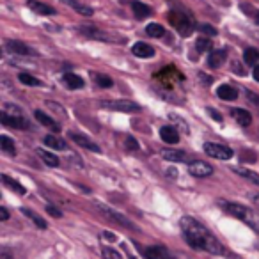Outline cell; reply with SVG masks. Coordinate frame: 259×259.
I'll return each instance as SVG.
<instances>
[{"mask_svg":"<svg viewBox=\"0 0 259 259\" xmlns=\"http://www.w3.org/2000/svg\"><path fill=\"white\" fill-rule=\"evenodd\" d=\"M217 96H219L220 100H224V101H234L238 98V89H234L233 85H227V83H224V85L217 87Z\"/></svg>","mask_w":259,"mask_h":259,"instance_id":"obj_17","label":"cell"},{"mask_svg":"<svg viewBox=\"0 0 259 259\" xmlns=\"http://www.w3.org/2000/svg\"><path fill=\"white\" fill-rule=\"evenodd\" d=\"M231 115H233V119L240 126H250L252 115H250V112L245 110V108H233V110H231Z\"/></svg>","mask_w":259,"mask_h":259,"instance_id":"obj_20","label":"cell"},{"mask_svg":"<svg viewBox=\"0 0 259 259\" xmlns=\"http://www.w3.org/2000/svg\"><path fill=\"white\" fill-rule=\"evenodd\" d=\"M162 156L169 162H187L188 156L185 151H178V149H162Z\"/></svg>","mask_w":259,"mask_h":259,"instance_id":"obj_23","label":"cell"},{"mask_svg":"<svg viewBox=\"0 0 259 259\" xmlns=\"http://www.w3.org/2000/svg\"><path fill=\"white\" fill-rule=\"evenodd\" d=\"M101 255H103V259H122L121 254H119L117 250H114V248H110V247L101 248Z\"/></svg>","mask_w":259,"mask_h":259,"instance_id":"obj_35","label":"cell"},{"mask_svg":"<svg viewBox=\"0 0 259 259\" xmlns=\"http://www.w3.org/2000/svg\"><path fill=\"white\" fill-rule=\"evenodd\" d=\"M169 22L176 27V30L181 34V36H190L194 32V22L188 18L185 13H178V11H172L169 15Z\"/></svg>","mask_w":259,"mask_h":259,"instance_id":"obj_5","label":"cell"},{"mask_svg":"<svg viewBox=\"0 0 259 259\" xmlns=\"http://www.w3.org/2000/svg\"><path fill=\"white\" fill-rule=\"evenodd\" d=\"M27 8L32 9L36 15H41V16H52L55 15V9L48 4H43L39 0H27Z\"/></svg>","mask_w":259,"mask_h":259,"instance_id":"obj_12","label":"cell"},{"mask_svg":"<svg viewBox=\"0 0 259 259\" xmlns=\"http://www.w3.org/2000/svg\"><path fill=\"white\" fill-rule=\"evenodd\" d=\"M43 142L48 146V148L55 149V151H66V149H68V144H66V141L55 137V135H47V137L43 139Z\"/></svg>","mask_w":259,"mask_h":259,"instance_id":"obj_24","label":"cell"},{"mask_svg":"<svg viewBox=\"0 0 259 259\" xmlns=\"http://www.w3.org/2000/svg\"><path fill=\"white\" fill-rule=\"evenodd\" d=\"M132 11H134L137 20H146L151 16V8L142 4V2H139V0H132Z\"/></svg>","mask_w":259,"mask_h":259,"instance_id":"obj_19","label":"cell"},{"mask_svg":"<svg viewBox=\"0 0 259 259\" xmlns=\"http://www.w3.org/2000/svg\"><path fill=\"white\" fill-rule=\"evenodd\" d=\"M68 137L71 139V141L75 142V144H78L80 148H85V149H89V151H93V153H100L101 151L100 146H98L96 142L91 141L89 137H85V135H82V134H76V132H69Z\"/></svg>","mask_w":259,"mask_h":259,"instance_id":"obj_11","label":"cell"},{"mask_svg":"<svg viewBox=\"0 0 259 259\" xmlns=\"http://www.w3.org/2000/svg\"><path fill=\"white\" fill-rule=\"evenodd\" d=\"M146 32L151 37H162L163 34H165V29H163L160 23H149V25L146 27Z\"/></svg>","mask_w":259,"mask_h":259,"instance_id":"obj_33","label":"cell"},{"mask_svg":"<svg viewBox=\"0 0 259 259\" xmlns=\"http://www.w3.org/2000/svg\"><path fill=\"white\" fill-rule=\"evenodd\" d=\"M142 255H144L146 259H170V254L165 250V247H156V245H153V247H148L142 250Z\"/></svg>","mask_w":259,"mask_h":259,"instance_id":"obj_13","label":"cell"},{"mask_svg":"<svg viewBox=\"0 0 259 259\" xmlns=\"http://www.w3.org/2000/svg\"><path fill=\"white\" fill-rule=\"evenodd\" d=\"M243 61H245V64H248V66H257V62H259V52L255 50V48H247L245 50V54H243Z\"/></svg>","mask_w":259,"mask_h":259,"instance_id":"obj_29","label":"cell"},{"mask_svg":"<svg viewBox=\"0 0 259 259\" xmlns=\"http://www.w3.org/2000/svg\"><path fill=\"white\" fill-rule=\"evenodd\" d=\"M34 117H36L43 126H47V128H50L52 132H55V134H59V132H61V126H59V122L54 121V119H52L50 115L45 114L43 110H36V112H34Z\"/></svg>","mask_w":259,"mask_h":259,"instance_id":"obj_14","label":"cell"},{"mask_svg":"<svg viewBox=\"0 0 259 259\" xmlns=\"http://www.w3.org/2000/svg\"><path fill=\"white\" fill-rule=\"evenodd\" d=\"M250 199H252V202L255 204V208L259 209V194H257V192H255V194H252V195H250Z\"/></svg>","mask_w":259,"mask_h":259,"instance_id":"obj_41","label":"cell"},{"mask_svg":"<svg viewBox=\"0 0 259 259\" xmlns=\"http://www.w3.org/2000/svg\"><path fill=\"white\" fill-rule=\"evenodd\" d=\"M93 78H94V82H96V85L98 87H101V89H110L112 85H114V80L110 78V76H107V75H98V73H94L93 75Z\"/></svg>","mask_w":259,"mask_h":259,"instance_id":"obj_31","label":"cell"},{"mask_svg":"<svg viewBox=\"0 0 259 259\" xmlns=\"http://www.w3.org/2000/svg\"><path fill=\"white\" fill-rule=\"evenodd\" d=\"M0 149H2L4 153H8V155H11V156L16 155L15 141H13L11 137H8V135H0Z\"/></svg>","mask_w":259,"mask_h":259,"instance_id":"obj_25","label":"cell"},{"mask_svg":"<svg viewBox=\"0 0 259 259\" xmlns=\"http://www.w3.org/2000/svg\"><path fill=\"white\" fill-rule=\"evenodd\" d=\"M195 50L197 52L211 50V41H209L208 37H201V39H197V43H195Z\"/></svg>","mask_w":259,"mask_h":259,"instance_id":"obj_34","label":"cell"},{"mask_svg":"<svg viewBox=\"0 0 259 259\" xmlns=\"http://www.w3.org/2000/svg\"><path fill=\"white\" fill-rule=\"evenodd\" d=\"M160 137H162V141L167 142V144H176V142H180V134L176 132L174 126H162V128H160Z\"/></svg>","mask_w":259,"mask_h":259,"instance_id":"obj_16","label":"cell"},{"mask_svg":"<svg viewBox=\"0 0 259 259\" xmlns=\"http://www.w3.org/2000/svg\"><path fill=\"white\" fill-rule=\"evenodd\" d=\"M220 206H222L229 215L240 219L241 222H245L248 227H252V229L259 233V213L257 211H254V209L247 208V206H243V204H238V202L222 201L220 202Z\"/></svg>","mask_w":259,"mask_h":259,"instance_id":"obj_2","label":"cell"},{"mask_svg":"<svg viewBox=\"0 0 259 259\" xmlns=\"http://www.w3.org/2000/svg\"><path fill=\"white\" fill-rule=\"evenodd\" d=\"M0 219H2V220L9 219V213H8V209H6V208H0Z\"/></svg>","mask_w":259,"mask_h":259,"instance_id":"obj_42","label":"cell"},{"mask_svg":"<svg viewBox=\"0 0 259 259\" xmlns=\"http://www.w3.org/2000/svg\"><path fill=\"white\" fill-rule=\"evenodd\" d=\"M66 6H69V8L73 9L75 13H78V15H82V16H93V8H89V6H85V4H82L80 0H62Z\"/></svg>","mask_w":259,"mask_h":259,"instance_id":"obj_21","label":"cell"},{"mask_svg":"<svg viewBox=\"0 0 259 259\" xmlns=\"http://www.w3.org/2000/svg\"><path fill=\"white\" fill-rule=\"evenodd\" d=\"M0 121L4 126H9V128H16V130H27L29 128V121L23 119L22 115H9L8 112H2L0 114Z\"/></svg>","mask_w":259,"mask_h":259,"instance_id":"obj_10","label":"cell"},{"mask_svg":"<svg viewBox=\"0 0 259 259\" xmlns=\"http://www.w3.org/2000/svg\"><path fill=\"white\" fill-rule=\"evenodd\" d=\"M181 231L187 240V243L195 250H204L209 254H224V247L201 222H197L192 217L181 219Z\"/></svg>","mask_w":259,"mask_h":259,"instance_id":"obj_1","label":"cell"},{"mask_svg":"<svg viewBox=\"0 0 259 259\" xmlns=\"http://www.w3.org/2000/svg\"><path fill=\"white\" fill-rule=\"evenodd\" d=\"M22 213L25 217H29L30 220H32L34 224H36L37 227H39V229H47V222H45L43 219H41L39 215H37V213H34L32 209H29V208H22Z\"/></svg>","mask_w":259,"mask_h":259,"instance_id":"obj_30","label":"cell"},{"mask_svg":"<svg viewBox=\"0 0 259 259\" xmlns=\"http://www.w3.org/2000/svg\"><path fill=\"white\" fill-rule=\"evenodd\" d=\"M98 209H100V211L103 213V215L107 217L108 220H112V222L119 224V226H122V227H128V229H137V227L134 226V222H130V220L126 219L124 215L117 213L115 209L108 208V206H105V204H98Z\"/></svg>","mask_w":259,"mask_h":259,"instance_id":"obj_7","label":"cell"},{"mask_svg":"<svg viewBox=\"0 0 259 259\" xmlns=\"http://www.w3.org/2000/svg\"><path fill=\"white\" fill-rule=\"evenodd\" d=\"M100 107L107 108V110H112V112H128V114L142 110L141 105L132 100H103V101H100Z\"/></svg>","mask_w":259,"mask_h":259,"instance_id":"obj_3","label":"cell"},{"mask_svg":"<svg viewBox=\"0 0 259 259\" xmlns=\"http://www.w3.org/2000/svg\"><path fill=\"white\" fill-rule=\"evenodd\" d=\"M78 32L82 36L91 37V39H96V41H103V43H119V41H115V36H112L110 32L94 25H78Z\"/></svg>","mask_w":259,"mask_h":259,"instance_id":"obj_4","label":"cell"},{"mask_svg":"<svg viewBox=\"0 0 259 259\" xmlns=\"http://www.w3.org/2000/svg\"><path fill=\"white\" fill-rule=\"evenodd\" d=\"M37 155H39V158L43 160L48 167H59V163H61V162H59V158H57V155H54V153H50V151L37 149Z\"/></svg>","mask_w":259,"mask_h":259,"instance_id":"obj_27","label":"cell"},{"mask_svg":"<svg viewBox=\"0 0 259 259\" xmlns=\"http://www.w3.org/2000/svg\"><path fill=\"white\" fill-rule=\"evenodd\" d=\"M130 259H135V257H130Z\"/></svg>","mask_w":259,"mask_h":259,"instance_id":"obj_46","label":"cell"},{"mask_svg":"<svg viewBox=\"0 0 259 259\" xmlns=\"http://www.w3.org/2000/svg\"><path fill=\"white\" fill-rule=\"evenodd\" d=\"M226 59H227L226 50H213L208 55V66L209 68H220L226 62Z\"/></svg>","mask_w":259,"mask_h":259,"instance_id":"obj_22","label":"cell"},{"mask_svg":"<svg viewBox=\"0 0 259 259\" xmlns=\"http://www.w3.org/2000/svg\"><path fill=\"white\" fill-rule=\"evenodd\" d=\"M103 236H105V238H108V240H112V241L115 240V236H114V234H110V233H108V231H105V233H103Z\"/></svg>","mask_w":259,"mask_h":259,"instance_id":"obj_44","label":"cell"},{"mask_svg":"<svg viewBox=\"0 0 259 259\" xmlns=\"http://www.w3.org/2000/svg\"><path fill=\"white\" fill-rule=\"evenodd\" d=\"M47 211L50 213L52 217H57V219H59V217H62V213L59 211L57 208H54V206H48V208H47Z\"/></svg>","mask_w":259,"mask_h":259,"instance_id":"obj_40","label":"cell"},{"mask_svg":"<svg viewBox=\"0 0 259 259\" xmlns=\"http://www.w3.org/2000/svg\"><path fill=\"white\" fill-rule=\"evenodd\" d=\"M62 82H64V85L71 91L83 89V85H85V82L82 80V76L75 75V73H66V75L62 76Z\"/></svg>","mask_w":259,"mask_h":259,"instance_id":"obj_15","label":"cell"},{"mask_svg":"<svg viewBox=\"0 0 259 259\" xmlns=\"http://www.w3.org/2000/svg\"><path fill=\"white\" fill-rule=\"evenodd\" d=\"M199 30H201L202 34H206V36H217V29L213 25H209V23H202V25H199Z\"/></svg>","mask_w":259,"mask_h":259,"instance_id":"obj_37","label":"cell"},{"mask_svg":"<svg viewBox=\"0 0 259 259\" xmlns=\"http://www.w3.org/2000/svg\"><path fill=\"white\" fill-rule=\"evenodd\" d=\"M124 148L128 149V151H139V142L135 141V137L128 135V137L124 139Z\"/></svg>","mask_w":259,"mask_h":259,"instance_id":"obj_36","label":"cell"},{"mask_svg":"<svg viewBox=\"0 0 259 259\" xmlns=\"http://www.w3.org/2000/svg\"><path fill=\"white\" fill-rule=\"evenodd\" d=\"M252 75H254V78H255V80H257V82H259V64H257V66H255V68H254V73H252Z\"/></svg>","mask_w":259,"mask_h":259,"instance_id":"obj_43","label":"cell"},{"mask_svg":"<svg viewBox=\"0 0 259 259\" xmlns=\"http://www.w3.org/2000/svg\"><path fill=\"white\" fill-rule=\"evenodd\" d=\"M18 80L23 83V85H29V87H41V85H43V82H41L39 78H36V76L29 75V73H20Z\"/></svg>","mask_w":259,"mask_h":259,"instance_id":"obj_28","label":"cell"},{"mask_svg":"<svg viewBox=\"0 0 259 259\" xmlns=\"http://www.w3.org/2000/svg\"><path fill=\"white\" fill-rule=\"evenodd\" d=\"M132 52H134V55H137V57H141V59H151L153 55H155V48L148 43H142V41L141 43H135Z\"/></svg>","mask_w":259,"mask_h":259,"instance_id":"obj_18","label":"cell"},{"mask_svg":"<svg viewBox=\"0 0 259 259\" xmlns=\"http://www.w3.org/2000/svg\"><path fill=\"white\" fill-rule=\"evenodd\" d=\"M188 172L194 178H208L213 174V167L204 160H192L188 163Z\"/></svg>","mask_w":259,"mask_h":259,"instance_id":"obj_8","label":"cell"},{"mask_svg":"<svg viewBox=\"0 0 259 259\" xmlns=\"http://www.w3.org/2000/svg\"><path fill=\"white\" fill-rule=\"evenodd\" d=\"M6 50L13 55H20V57H29V55L34 57V55H36V52H34L29 45L23 43V41H13V39L6 41Z\"/></svg>","mask_w":259,"mask_h":259,"instance_id":"obj_9","label":"cell"},{"mask_svg":"<svg viewBox=\"0 0 259 259\" xmlns=\"http://www.w3.org/2000/svg\"><path fill=\"white\" fill-rule=\"evenodd\" d=\"M234 172L240 174V176L245 178V180L252 181L255 187H259V174L257 172H254V170H250V169H234Z\"/></svg>","mask_w":259,"mask_h":259,"instance_id":"obj_32","label":"cell"},{"mask_svg":"<svg viewBox=\"0 0 259 259\" xmlns=\"http://www.w3.org/2000/svg\"><path fill=\"white\" fill-rule=\"evenodd\" d=\"M254 20H255V23L259 25V11H255V15H254Z\"/></svg>","mask_w":259,"mask_h":259,"instance_id":"obj_45","label":"cell"},{"mask_svg":"<svg viewBox=\"0 0 259 259\" xmlns=\"http://www.w3.org/2000/svg\"><path fill=\"white\" fill-rule=\"evenodd\" d=\"M208 114L211 115V117L215 119L217 122H222V115H220L219 112L215 110V108H211V107H209V108H208Z\"/></svg>","mask_w":259,"mask_h":259,"instance_id":"obj_39","label":"cell"},{"mask_svg":"<svg viewBox=\"0 0 259 259\" xmlns=\"http://www.w3.org/2000/svg\"><path fill=\"white\" fill-rule=\"evenodd\" d=\"M0 259H15V254H13L8 247H4L2 248V252H0Z\"/></svg>","mask_w":259,"mask_h":259,"instance_id":"obj_38","label":"cell"},{"mask_svg":"<svg viewBox=\"0 0 259 259\" xmlns=\"http://www.w3.org/2000/svg\"><path fill=\"white\" fill-rule=\"evenodd\" d=\"M2 181H4V185L9 188V190L16 192V194H20V195H25L27 194L25 187H22V185H20L16 180H13V178H9V176H6V174H2Z\"/></svg>","mask_w":259,"mask_h":259,"instance_id":"obj_26","label":"cell"},{"mask_svg":"<svg viewBox=\"0 0 259 259\" xmlns=\"http://www.w3.org/2000/svg\"><path fill=\"white\" fill-rule=\"evenodd\" d=\"M204 153L217 160H231L234 155L231 148H227V146H224V144H217V142H206Z\"/></svg>","mask_w":259,"mask_h":259,"instance_id":"obj_6","label":"cell"}]
</instances>
